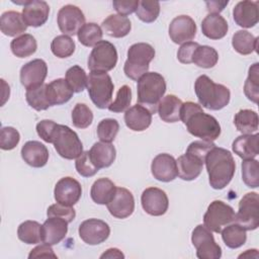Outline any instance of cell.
Segmentation results:
<instances>
[{"mask_svg": "<svg viewBox=\"0 0 259 259\" xmlns=\"http://www.w3.org/2000/svg\"><path fill=\"white\" fill-rule=\"evenodd\" d=\"M180 119L189 134L203 141L213 142L221 135V125L217 118L203 112L201 106L192 101L182 103Z\"/></svg>", "mask_w": 259, "mask_h": 259, "instance_id": "6da1fadb", "label": "cell"}, {"mask_svg": "<svg viewBox=\"0 0 259 259\" xmlns=\"http://www.w3.org/2000/svg\"><path fill=\"white\" fill-rule=\"evenodd\" d=\"M205 166L208 181L213 189H224L233 179L236 163L230 151L213 147L205 157Z\"/></svg>", "mask_w": 259, "mask_h": 259, "instance_id": "7a4b0ae2", "label": "cell"}, {"mask_svg": "<svg viewBox=\"0 0 259 259\" xmlns=\"http://www.w3.org/2000/svg\"><path fill=\"white\" fill-rule=\"evenodd\" d=\"M194 91L199 105L210 110H220L230 102L231 92L229 88L223 84L214 83L206 75H200L196 79Z\"/></svg>", "mask_w": 259, "mask_h": 259, "instance_id": "3957f363", "label": "cell"}, {"mask_svg": "<svg viewBox=\"0 0 259 259\" xmlns=\"http://www.w3.org/2000/svg\"><path fill=\"white\" fill-rule=\"evenodd\" d=\"M166 92V82L164 77L157 72H147L138 80V103L147 106L155 113L158 104Z\"/></svg>", "mask_w": 259, "mask_h": 259, "instance_id": "277c9868", "label": "cell"}, {"mask_svg": "<svg viewBox=\"0 0 259 259\" xmlns=\"http://www.w3.org/2000/svg\"><path fill=\"white\" fill-rule=\"evenodd\" d=\"M155 58L154 48L147 42H137L127 50V59L123 66L126 77L138 81L149 70V64Z\"/></svg>", "mask_w": 259, "mask_h": 259, "instance_id": "5b68a950", "label": "cell"}, {"mask_svg": "<svg viewBox=\"0 0 259 259\" xmlns=\"http://www.w3.org/2000/svg\"><path fill=\"white\" fill-rule=\"evenodd\" d=\"M86 87L89 97L96 107L100 109L108 108L111 103L114 85L107 73L90 71Z\"/></svg>", "mask_w": 259, "mask_h": 259, "instance_id": "8992f818", "label": "cell"}, {"mask_svg": "<svg viewBox=\"0 0 259 259\" xmlns=\"http://www.w3.org/2000/svg\"><path fill=\"white\" fill-rule=\"evenodd\" d=\"M52 144L57 153L65 159H77L83 153V145L78 135L69 126L57 123L53 136Z\"/></svg>", "mask_w": 259, "mask_h": 259, "instance_id": "52a82bcc", "label": "cell"}, {"mask_svg": "<svg viewBox=\"0 0 259 259\" xmlns=\"http://www.w3.org/2000/svg\"><path fill=\"white\" fill-rule=\"evenodd\" d=\"M116 63L117 51L115 47L107 40H100L93 47L88 57L87 66L90 71L106 73L112 70Z\"/></svg>", "mask_w": 259, "mask_h": 259, "instance_id": "ba28073f", "label": "cell"}, {"mask_svg": "<svg viewBox=\"0 0 259 259\" xmlns=\"http://www.w3.org/2000/svg\"><path fill=\"white\" fill-rule=\"evenodd\" d=\"M235 214L231 205L222 200H213L203 215V224L209 231L221 233L226 226L235 222Z\"/></svg>", "mask_w": 259, "mask_h": 259, "instance_id": "9c48e42d", "label": "cell"}, {"mask_svg": "<svg viewBox=\"0 0 259 259\" xmlns=\"http://www.w3.org/2000/svg\"><path fill=\"white\" fill-rule=\"evenodd\" d=\"M191 242L196 249V256L199 259H219L222 257V248L217 244L211 231L204 225L194 228L191 235Z\"/></svg>", "mask_w": 259, "mask_h": 259, "instance_id": "30bf717a", "label": "cell"}, {"mask_svg": "<svg viewBox=\"0 0 259 259\" xmlns=\"http://www.w3.org/2000/svg\"><path fill=\"white\" fill-rule=\"evenodd\" d=\"M259 197L257 192L246 193L239 202L235 222L246 231H253L259 227Z\"/></svg>", "mask_w": 259, "mask_h": 259, "instance_id": "8fae6325", "label": "cell"}, {"mask_svg": "<svg viewBox=\"0 0 259 259\" xmlns=\"http://www.w3.org/2000/svg\"><path fill=\"white\" fill-rule=\"evenodd\" d=\"M57 22L63 34L71 36L77 34L85 24V16L79 7L67 4L59 10Z\"/></svg>", "mask_w": 259, "mask_h": 259, "instance_id": "7c38bea8", "label": "cell"}, {"mask_svg": "<svg viewBox=\"0 0 259 259\" xmlns=\"http://www.w3.org/2000/svg\"><path fill=\"white\" fill-rule=\"evenodd\" d=\"M79 237L88 245H98L107 240L110 228L107 223L98 219H89L82 222L78 229Z\"/></svg>", "mask_w": 259, "mask_h": 259, "instance_id": "4fadbf2b", "label": "cell"}, {"mask_svg": "<svg viewBox=\"0 0 259 259\" xmlns=\"http://www.w3.org/2000/svg\"><path fill=\"white\" fill-rule=\"evenodd\" d=\"M141 202L144 210L154 217L165 214L169 206V199L166 192L157 187L146 188L142 193Z\"/></svg>", "mask_w": 259, "mask_h": 259, "instance_id": "5bb4252c", "label": "cell"}, {"mask_svg": "<svg viewBox=\"0 0 259 259\" xmlns=\"http://www.w3.org/2000/svg\"><path fill=\"white\" fill-rule=\"evenodd\" d=\"M82 195L81 184L72 177H63L55 185L54 197L58 203L73 206Z\"/></svg>", "mask_w": 259, "mask_h": 259, "instance_id": "9a60e30c", "label": "cell"}, {"mask_svg": "<svg viewBox=\"0 0 259 259\" xmlns=\"http://www.w3.org/2000/svg\"><path fill=\"white\" fill-rule=\"evenodd\" d=\"M47 74V63L41 59H34L21 67L20 82L26 90L35 88L44 84Z\"/></svg>", "mask_w": 259, "mask_h": 259, "instance_id": "2e32d148", "label": "cell"}, {"mask_svg": "<svg viewBox=\"0 0 259 259\" xmlns=\"http://www.w3.org/2000/svg\"><path fill=\"white\" fill-rule=\"evenodd\" d=\"M195 34V21L188 15L176 16L169 24V36L177 45L191 41Z\"/></svg>", "mask_w": 259, "mask_h": 259, "instance_id": "e0dca14e", "label": "cell"}, {"mask_svg": "<svg viewBox=\"0 0 259 259\" xmlns=\"http://www.w3.org/2000/svg\"><path fill=\"white\" fill-rule=\"evenodd\" d=\"M106 205L112 217L116 219H125L135 210V198L128 189L116 187L113 198Z\"/></svg>", "mask_w": 259, "mask_h": 259, "instance_id": "ac0fdd59", "label": "cell"}, {"mask_svg": "<svg viewBox=\"0 0 259 259\" xmlns=\"http://www.w3.org/2000/svg\"><path fill=\"white\" fill-rule=\"evenodd\" d=\"M151 172L155 179L162 182H170L178 176L176 160L170 154H159L152 161Z\"/></svg>", "mask_w": 259, "mask_h": 259, "instance_id": "d6986e66", "label": "cell"}, {"mask_svg": "<svg viewBox=\"0 0 259 259\" xmlns=\"http://www.w3.org/2000/svg\"><path fill=\"white\" fill-rule=\"evenodd\" d=\"M233 18L241 27H253L259 19L258 2L249 0L238 2L233 8Z\"/></svg>", "mask_w": 259, "mask_h": 259, "instance_id": "ffe728a7", "label": "cell"}, {"mask_svg": "<svg viewBox=\"0 0 259 259\" xmlns=\"http://www.w3.org/2000/svg\"><path fill=\"white\" fill-rule=\"evenodd\" d=\"M50 6L42 0H29L22 8V17L27 26L38 27L45 24L49 18Z\"/></svg>", "mask_w": 259, "mask_h": 259, "instance_id": "44dd1931", "label": "cell"}, {"mask_svg": "<svg viewBox=\"0 0 259 259\" xmlns=\"http://www.w3.org/2000/svg\"><path fill=\"white\" fill-rule=\"evenodd\" d=\"M48 148L38 141H28L21 148V157L23 161L34 168L44 167L49 160Z\"/></svg>", "mask_w": 259, "mask_h": 259, "instance_id": "7402d4cb", "label": "cell"}, {"mask_svg": "<svg viewBox=\"0 0 259 259\" xmlns=\"http://www.w3.org/2000/svg\"><path fill=\"white\" fill-rule=\"evenodd\" d=\"M68 222L58 217H48L42 224V243L51 246L60 243L68 233Z\"/></svg>", "mask_w": 259, "mask_h": 259, "instance_id": "603a6c76", "label": "cell"}, {"mask_svg": "<svg viewBox=\"0 0 259 259\" xmlns=\"http://www.w3.org/2000/svg\"><path fill=\"white\" fill-rule=\"evenodd\" d=\"M177 172L179 178L186 181H191L197 178L203 168L204 161L199 157L186 152L176 160Z\"/></svg>", "mask_w": 259, "mask_h": 259, "instance_id": "cb8c5ba5", "label": "cell"}, {"mask_svg": "<svg viewBox=\"0 0 259 259\" xmlns=\"http://www.w3.org/2000/svg\"><path fill=\"white\" fill-rule=\"evenodd\" d=\"M152 114L153 113L147 107L137 103L125 111L124 122L130 130L143 132L151 125Z\"/></svg>", "mask_w": 259, "mask_h": 259, "instance_id": "d4e9b609", "label": "cell"}, {"mask_svg": "<svg viewBox=\"0 0 259 259\" xmlns=\"http://www.w3.org/2000/svg\"><path fill=\"white\" fill-rule=\"evenodd\" d=\"M92 163L98 168H107L112 165L116 157V150L111 143L97 142L89 150Z\"/></svg>", "mask_w": 259, "mask_h": 259, "instance_id": "484cf974", "label": "cell"}, {"mask_svg": "<svg viewBox=\"0 0 259 259\" xmlns=\"http://www.w3.org/2000/svg\"><path fill=\"white\" fill-rule=\"evenodd\" d=\"M258 140V134L239 136L232 144L233 152L244 160L254 159L259 153Z\"/></svg>", "mask_w": 259, "mask_h": 259, "instance_id": "4316f807", "label": "cell"}, {"mask_svg": "<svg viewBox=\"0 0 259 259\" xmlns=\"http://www.w3.org/2000/svg\"><path fill=\"white\" fill-rule=\"evenodd\" d=\"M74 94V91L66 81V79L59 78L47 84L48 100L53 105H61L68 102Z\"/></svg>", "mask_w": 259, "mask_h": 259, "instance_id": "83f0119b", "label": "cell"}, {"mask_svg": "<svg viewBox=\"0 0 259 259\" xmlns=\"http://www.w3.org/2000/svg\"><path fill=\"white\" fill-rule=\"evenodd\" d=\"M27 28L22 14L18 11H5L0 18V29L7 36H16L22 34Z\"/></svg>", "mask_w": 259, "mask_h": 259, "instance_id": "f1b7e54d", "label": "cell"}, {"mask_svg": "<svg viewBox=\"0 0 259 259\" xmlns=\"http://www.w3.org/2000/svg\"><path fill=\"white\" fill-rule=\"evenodd\" d=\"M229 29L227 20L220 14L209 13L201 21L202 33L210 39L223 38Z\"/></svg>", "mask_w": 259, "mask_h": 259, "instance_id": "f546056e", "label": "cell"}, {"mask_svg": "<svg viewBox=\"0 0 259 259\" xmlns=\"http://www.w3.org/2000/svg\"><path fill=\"white\" fill-rule=\"evenodd\" d=\"M182 103L181 99L173 94L163 96L157 107L160 118L165 122L179 121Z\"/></svg>", "mask_w": 259, "mask_h": 259, "instance_id": "4dcf8cb0", "label": "cell"}, {"mask_svg": "<svg viewBox=\"0 0 259 259\" xmlns=\"http://www.w3.org/2000/svg\"><path fill=\"white\" fill-rule=\"evenodd\" d=\"M101 28L109 36L119 38L130 33L132 29V23L126 16L111 14L102 21Z\"/></svg>", "mask_w": 259, "mask_h": 259, "instance_id": "1f68e13d", "label": "cell"}, {"mask_svg": "<svg viewBox=\"0 0 259 259\" xmlns=\"http://www.w3.org/2000/svg\"><path fill=\"white\" fill-rule=\"evenodd\" d=\"M116 186L108 178H99L91 186L90 196L97 204H107L115 194Z\"/></svg>", "mask_w": 259, "mask_h": 259, "instance_id": "d6a6232c", "label": "cell"}, {"mask_svg": "<svg viewBox=\"0 0 259 259\" xmlns=\"http://www.w3.org/2000/svg\"><path fill=\"white\" fill-rule=\"evenodd\" d=\"M17 237L27 245L42 242V225L35 221H25L18 226Z\"/></svg>", "mask_w": 259, "mask_h": 259, "instance_id": "836d02e7", "label": "cell"}, {"mask_svg": "<svg viewBox=\"0 0 259 259\" xmlns=\"http://www.w3.org/2000/svg\"><path fill=\"white\" fill-rule=\"evenodd\" d=\"M234 123L240 133L243 135H250L258 130V114L256 111L251 109H241L236 113Z\"/></svg>", "mask_w": 259, "mask_h": 259, "instance_id": "e575fe53", "label": "cell"}, {"mask_svg": "<svg viewBox=\"0 0 259 259\" xmlns=\"http://www.w3.org/2000/svg\"><path fill=\"white\" fill-rule=\"evenodd\" d=\"M221 234L225 245L231 249L240 248L247 240L246 230L237 223H232L226 226L221 231Z\"/></svg>", "mask_w": 259, "mask_h": 259, "instance_id": "d590c367", "label": "cell"}, {"mask_svg": "<svg viewBox=\"0 0 259 259\" xmlns=\"http://www.w3.org/2000/svg\"><path fill=\"white\" fill-rule=\"evenodd\" d=\"M232 46L241 55H250L258 48V37L247 30H238L232 37Z\"/></svg>", "mask_w": 259, "mask_h": 259, "instance_id": "8d00e7d4", "label": "cell"}, {"mask_svg": "<svg viewBox=\"0 0 259 259\" xmlns=\"http://www.w3.org/2000/svg\"><path fill=\"white\" fill-rule=\"evenodd\" d=\"M10 49L14 56L18 58H26L36 52L37 42L33 35L24 33L11 40Z\"/></svg>", "mask_w": 259, "mask_h": 259, "instance_id": "74e56055", "label": "cell"}, {"mask_svg": "<svg viewBox=\"0 0 259 259\" xmlns=\"http://www.w3.org/2000/svg\"><path fill=\"white\" fill-rule=\"evenodd\" d=\"M219 61V54L212 47L198 46L193 53L192 63L197 67L209 69L217 65Z\"/></svg>", "mask_w": 259, "mask_h": 259, "instance_id": "f35d334b", "label": "cell"}, {"mask_svg": "<svg viewBox=\"0 0 259 259\" xmlns=\"http://www.w3.org/2000/svg\"><path fill=\"white\" fill-rule=\"evenodd\" d=\"M25 98L28 105L37 111L46 110L51 106L47 96V84L45 83L38 87L27 89Z\"/></svg>", "mask_w": 259, "mask_h": 259, "instance_id": "ab89813d", "label": "cell"}, {"mask_svg": "<svg viewBox=\"0 0 259 259\" xmlns=\"http://www.w3.org/2000/svg\"><path fill=\"white\" fill-rule=\"evenodd\" d=\"M102 28L94 22L85 23L77 33L79 41L85 47H94L102 40Z\"/></svg>", "mask_w": 259, "mask_h": 259, "instance_id": "60d3db41", "label": "cell"}, {"mask_svg": "<svg viewBox=\"0 0 259 259\" xmlns=\"http://www.w3.org/2000/svg\"><path fill=\"white\" fill-rule=\"evenodd\" d=\"M246 97L254 103H258L259 98V64L255 63L249 68L248 77L244 84Z\"/></svg>", "mask_w": 259, "mask_h": 259, "instance_id": "b9f144b4", "label": "cell"}, {"mask_svg": "<svg viewBox=\"0 0 259 259\" xmlns=\"http://www.w3.org/2000/svg\"><path fill=\"white\" fill-rule=\"evenodd\" d=\"M51 50L56 57L65 59L73 55L75 51V42L69 35H57L51 44Z\"/></svg>", "mask_w": 259, "mask_h": 259, "instance_id": "7bdbcfd3", "label": "cell"}, {"mask_svg": "<svg viewBox=\"0 0 259 259\" xmlns=\"http://www.w3.org/2000/svg\"><path fill=\"white\" fill-rule=\"evenodd\" d=\"M136 14L140 20L146 23L154 22L160 14V3L158 1L142 0L139 1Z\"/></svg>", "mask_w": 259, "mask_h": 259, "instance_id": "ee69618b", "label": "cell"}, {"mask_svg": "<svg viewBox=\"0 0 259 259\" xmlns=\"http://www.w3.org/2000/svg\"><path fill=\"white\" fill-rule=\"evenodd\" d=\"M242 179L250 188L259 186V162L256 159H246L242 162Z\"/></svg>", "mask_w": 259, "mask_h": 259, "instance_id": "f6af8a7d", "label": "cell"}, {"mask_svg": "<svg viewBox=\"0 0 259 259\" xmlns=\"http://www.w3.org/2000/svg\"><path fill=\"white\" fill-rule=\"evenodd\" d=\"M87 78L84 69L78 65L69 68L66 72V81L76 93L82 92L87 86Z\"/></svg>", "mask_w": 259, "mask_h": 259, "instance_id": "bcb514c9", "label": "cell"}, {"mask_svg": "<svg viewBox=\"0 0 259 259\" xmlns=\"http://www.w3.org/2000/svg\"><path fill=\"white\" fill-rule=\"evenodd\" d=\"M93 121V112L85 103H77L72 110V122L78 128H86Z\"/></svg>", "mask_w": 259, "mask_h": 259, "instance_id": "7dc6e473", "label": "cell"}, {"mask_svg": "<svg viewBox=\"0 0 259 259\" xmlns=\"http://www.w3.org/2000/svg\"><path fill=\"white\" fill-rule=\"evenodd\" d=\"M119 131V123L114 118H104L97 125V136L101 142L111 143Z\"/></svg>", "mask_w": 259, "mask_h": 259, "instance_id": "c3c4849f", "label": "cell"}, {"mask_svg": "<svg viewBox=\"0 0 259 259\" xmlns=\"http://www.w3.org/2000/svg\"><path fill=\"white\" fill-rule=\"evenodd\" d=\"M131 101H132V89L130 86L123 85L118 89L114 101H112L108 106V110L115 113L126 111L130 108Z\"/></svg>", "mask_w": 259, "mask_h": 259, "instance_id": "681fc988", "label": "cell"}, {"mask_svg": "<svg viewBox=\"0 0 259 259\" xmlns=\"http://www.w3.org/2000/svg\"><path fill=\"white\" fill-rule=\"evenodd\" d=\"M75 167L77 172L83 177L94 176L98 172V168L92 163L89 151H84L75 162Z\"/></svg>", "mask_w": 259, "mask_h": 259, "instance_id": "f907efd6", "label": "cell"}, {"mask_svg": "<svg viewBox=\"0 0 259 259\" xmlns=\"http://www.w3.org/2000/svg\"><path fill=\"white\" fill-rule=\"evenodd\" d=\"M20 141L18 131L12 126H4L0 132V148L5 151L14 149Z\"/></svg>", "mask_w": 259, "mask_h": 259, "instance_id": "816d5d0a", "label": "cell"}, {"mask_svg": "<svg viewBox=\"0 0 259 259\" xmlns=\"http://www.w3.org/2000/svg\"><path fill=\"white\" fill-rule=\"evenodd\" d=\"M47 215L48 217H58V218H62L64 220H66L68 223H71L75 217H76V212L75 209L72 206H68V205H64L61 203H55L49 206L48 211H47Z\"/></svg>", "mask_w": 259, "mask_h": 259, "instance_id": "f5cc1de1", "label": "cell"}, {"mask_svg": "<svg viewBox=\"0 0 259 259\" xmlns=\"http://www.w3.org/2000/svg\"><path fill=\"white\" fill-rule=\"evenodd\" d=\"M57 123L51 119H44L37 122L36 133L38 137L44 140L46 143L52 144V136Z\"/></svg>", "mask_w": 259, "mask_h": 259, "instance_id": "db71d44e", "label": "cell"}, {"mask_svg": "<svg viewBox=\"0 0 259 259\" xmlns=\"http://www.w3.org/2000/svg\"><path fill=\"white\" fill-rule=\"evenodd\" d=\"M199 46V44L194 41H188L185 44H182L177 52V59L182 64H190L192 63V57L193 53L196 50V48Z\"/></svg>", "mask_w": 259, "mask_h": 259, "instance_id": "11a10c76", "label": "cell"}, {"mask_svg": "<svg viewBox=\"0 0 259 259\" xmlns=\"http://www.w3.org/2000/svg\"><path fill=\"white\" fill-rule=\"evenodd\" d=\"M112 5L119 15L126 16L137 10L139 1L138 0H114L112 2Z\"/></svg>", "mask_w": 259, "mask_h": 259, "instance_id": "9f6ffc18", "label": "cell"}, {"mask_svg": "<svg viewBox=\"0 0 259 259\" xmlns=\"http://www.w3.org/2000/svg\"><path fill=\"white\" fill-rule=\"evenodd\" d=\"M46 257H53V258H57V255L54 253L53 248L51 247V245L42 243L39 246H36L35 248H33L29 255L28 258H46Z\"/></svg>", "mask_w": 259, "mask_h": 259, "instance_id": "6f0895ef", "label": "cell"}, {"mask_svg": "<svg viewBox=\"0 0 259 259\" xmlns=\"http://www.w3.org/2000/svg\"><path fill=\"white\" fill-rule=\"evenodd\" d=\"M228 1H224V2H221V1H210V2H206V9L209 13H215V14H220L221 11L224 10L225 6L228 5Z\"/></svg>", "mask_w": 259, "mask_h": 259, "instance_id": "680465c9", "label": "cell"}, {"mask_svg": "<svg viewBox=\"0 0 259 259\" xmlns=\"http://www.w3.org/2000/svg\"><path fill=\"white\" fill-rule=\"evenodd\" d=\"M100 258H124V255L117 248H109L103 254H101Z\"/></svg>", "mask_w": 259, "mask_h": 259, "instance_id": "91938a15", "label": "cell"}]
</instances>
